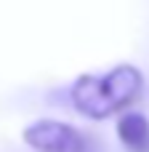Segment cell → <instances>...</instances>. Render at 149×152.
I'll list each match as a JSON object with an SVG mask.
<instances>
[{
    "instance_id": "2",
    "label": "cell",
    "mask_w": 149,
    "mask_h": 152,
    "mask_svg": "<svg viewBox=\"0 0 149 152\" xmlns=\"http://www.w3.org/2000/svg\"><path fill=\"white\" fill-rule=\"evenodd\" d=\"M24 142L35 152H96L83 131L61 120H35L24 128Z\"/></svg>"
},
{
    "instance_id": "3",
    "label": "cell",
    "mask_w": 149,
    "mask_h": 152,
    "mask_svg": "<svg viewBox=\"0 0 149 152\" xmlns=\"http://www.w3.org/2000/svg\"><path fill=\"white\" fill-rule=\"evenodd\" d=\"M117 136L131 152H149V120L139 112H125L117 120Z\"/></svg>"
},
{
    "instance_id": "1",
    "label": "cell",
    "mask_w": 149,
    "mask_h": 152,
    "mask_svg": "<svg viewBox=\"0 0 149 152\" xmlns=\"http://www.w3.org/2000/svg\"><path fill=\"white\" fill-rule=\"evenodd\" d=\"M144 88V75L133 64H120L104 75H83L75 80L69 96L80 115L104 120L123 112Z\"/></svg>"
}]
</instances>
